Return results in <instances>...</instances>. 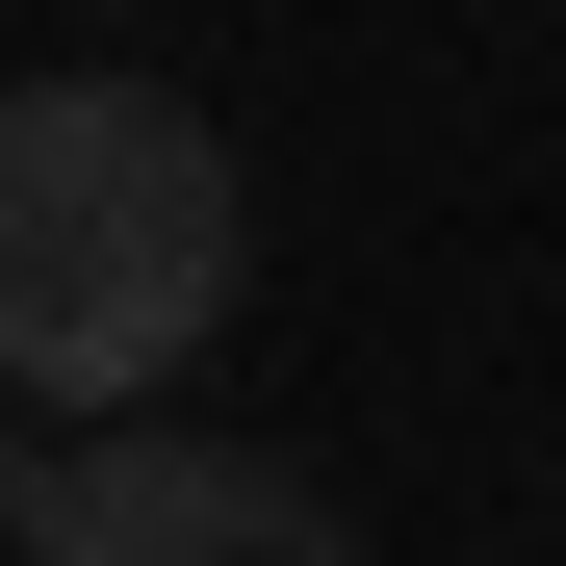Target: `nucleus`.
Listing matches in <instances>:
<instances>
[{
    "label": "nucleus",
    "mask_w": 566,
    "mask_h": 566,
    "mask_svg": "<svg viewBox=\"0 0 566 566\" xmlns=\"http://www.w3.org/2000/svg\"><path fill=\"white\" fill-rule=\"evenodd\" d=\"M258 207H232V129L180 77H0V387L27 412H155L180 360L232 335Z\"/></svg>",
    "instance_id": "f257e3e1"
},
{
    "label": "nucleus",
    "mask_w": 566,
    "mask_h": 566,
    "mask_svg": "<svg viewBox=\"0 0 566 566\" xmlns=\"http://www.w3.org/2000/svg\"><path fill=\"white\" fill-rule=\"evenodd\" d=\"M0 541H27V566H360V515L310 490V463H258L207 412H104L77 463H27Z\"/></svg>",
    "instance_id": "f03ea898"
},
{
    "label": "nucleus",
    "mask_w": 566,
    "mask_h": 566,
    "mask_svg": "<svg viewBox=\"0 0 566 566\" xmlns=\"http://www.w3.org/2000/svg\"><path fill=\"white\" fill-rule=\"evenodd\" d=\"M0 515H27V387H0Z\"/></svg>",
    "instance_id": "7ed1b4c3"
}]
</instances>
